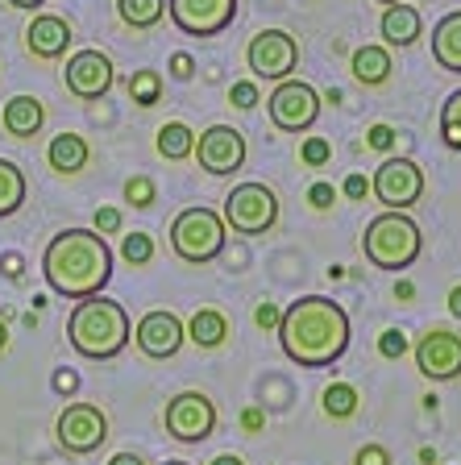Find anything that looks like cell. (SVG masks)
Here are the masks:
<instances>
[{
	"mask_svg": "<svg viewBox=\"0 0 461 465\" xmlns=\"http://www.w3.org/2000/svg\"><path fill=\"white\" fill-rule=\"evenodd\" d=\"M279 341H283V353H287L296 366L325 370V366L346 358L349 316L341 303L325 300V295H304V300L283 308Z\"/></svg>",
	"mask_w": 461,
	"mask_h": 465,
	"instance_id": "1",
	"label": "cell"
},
{
	"mask_svg": "<svg viewBox=\"0 0 461 465\" xmlns=\"http://www.w3.org/2000/svg\"><path fill=\"white\" fill-rule=\"evenodd\" d=\"M42 279L63 300H92L105 295L113 279V250L96 229H63L50 237L42 253Z\"/></svg>",
	"mask_w": 461,
	"mask_h": 465,
	"instance_id": "2",
	"label": "cell"
},
{
	"mask_svg": "<svg viewBox=\"0 0 461 465\" xmlns=\"http://www.w3.org/2000/svg\"><path fill=\"white\" fill-rule=\"evenodd\" d=\"M129 337H134V324H129V312L121 308L108 295H92V300H79L67 316V341L79 358L87 361H113L125 353Z\"/></svg>",
	"mask_w": 461,
	"mask_h": 465,
	"instance_id": "3",
	"label": "cell"
},
{
	"mask_svg": "<svg viewBox=\"0 0 461 465\" xmlns=\"http://www.w3.org/2000/svg\"><path fill=\"white\" fill-rule=\"evenodd\" d=\"M362 250H366V262L378 266V271H407L424 250L420 224L407 213H383L366 224Z\"/></svg>",
	"mask_w": 461,
	"mask_h": 465,
	"instance_id": "4",
	"label": "cell"
},
{
	"mask_svg": "<svg viewBox=\"0 0 461 465\" xmlns=\"http://www.w3.org/2000/svg\"><path fill=\"white\" fill-rule=\"evenodd\" d=\"M171 250L179 253L183 262L192 266H204V262L221 258L225 253V221L221 213H212L204 203L195 208H183L171 224Z\"/></svg>",
	"mask_w": 461,
	"mask_h": 465,
	"instance_id": "5",
	"label": "cell"
},
{
	"mask_svg": "<svg viewBox=\"0 0 461 465\" xmlns=\"http://www.w3.org/2000/svg\"><path fill=\"white\" fill-rule=\"evenodd\" d=\"M225 229L241 232V237H262L275 229L279 221V195L270 192L266 183H237L225 195V213H221Z\"/></svg>",
	"mask_w": 461,
	"mask_h": 465,
	"instance_id": "6",
	"label": "cell"
},
{
	"mask_svg": "<svg viewBox=\"0 0 461 465\" xmlns=\"http://www.w3.org/2000/svg\"><path fill=\"white\" fill-rule=\"evenodd\" d=\"M270 125L283 129V134H304V129L316 125L320 116V92L304 79H283L266 100Z\"/></svg>",
	"mask_w": 461,
	"mask_h": 465,
	"instance_id": "7",
	"label": "cell"
},
{
	"mask_svg": "<svg viewBox=\"0 0 461 465\" xmlns=\"http://www.w3.org/2000/svg\"><path fill=\"white\" fill-rule=\"evenodd\" d=\"M246 63H250L254 79L283 84L299 67V42L291 38L287 29H262V34L250 38V46H246Z\"/></svg>",
	"mask_w": 461,
	"mask_h": 465,
	"instance_id": "8",
	"label": "cell"
},
{
	"mask_svg": "<svg viewBox=\"0 0 461 465\" xmlns=\"http://www.w3.org/2000/svg\"><path fill=\"white\" fill-rule=\"evenodd\" d=\"M58 445L67 449L75 457L96 453L100 445L108 440V416L100 411L96 403H67L58 411V424H55Z\"/></svg>",
	"mask_w": 461,
	"mask_h": 465,
	"instance_id": "9",
	"label": "cell"
},
{
	"mask_svg": "<svg viewBox=\"0 0 461 465\" xmlns=\"http://www.w3.org/2000/svg\"><path fill=\"white\" fill-rule=\"evenodd\" d=\"M163 424L175 440L200 445V440L212 436V428H216V403H212L208 395H200V391H179V395L166 403Z\"/></svg>",
	"mask_w": 461,
	"mask_h": 465,
	"instance_id": "10",
	"label": "cell"
},
{
	"mask_svg": "<svg viewBox=\"0 0 461 465\" xmlns=\"http://www.w3.org/2000/svg\"><path fill=\"white\" fill-rule=\"evenodd\" d=\"M370 192L378 195V203H386V213H404L424 195V171L412 158H386L370 179Z\"/></svg>",
	"mask_w": 461,
	"mask_h": 465,
	"instance_id": "11",
	"label": "cell"
},
{
	"mask_svg": "<svg viewBox=\"0 0 461 465\" xmlns=\"http://www.w3.org/2000/svg\"><path fill=\"white\" fill-rule=\"evenodd\" d=\"M166 17L192 38H216L237 17V0H166Z\"/></svg>",
	"mask_w": 461,
	"mask_h": 465,
	"instance_id": "12",
	"label": "cell"
},
{
	"mask_svg": "<svg viewBox=\"0 0 461 465\" xmlns=\"http://www.w3.org/2000/svg\"><path fill=\"white\" fill-rule=\"evenodd\" d=\"M416 370L433 382H453L461 374V337L453 329H428L416 341Z\"/></svg>",
	"mask_w": 461,
	"mask_h": 465,
	"instance_id": "13",
	"label": "cell"
},
{
	"mask_svg": "<svg viewBox=\"0 0 461 465\" xmlns=\"http://www.w3.org/2000/svg\"><path fill=\"white\" fill-rule=\"evenodd\" d=\"M195 163L208 174H233L246 163V137L233 125H208L195 134Z\"/></svg>",
	"mask_w": 461,
	"mask_h": 465,
	"instance_id": "14",
	"label": "cell"
},
{
	"mask_svg": "<svg viewBox=\"0 0 461 465\" xmlns=\"http://www.w3.org/2000/svg\"><path fill=\"white\" fill-rule=\"evenodd\" d=\"M134 341L145 358L171 361L183 349V341H187V329H183V320L175 316V312H145V316L137 320Z\"/></svg>",
	"mask_w": 461,
	"mask_h": 465,
	"instance_id": "15",
	"label": "cell"
},
{
	"mask_svg": "<svg viewBox=\"0 0 461 465\" xmlns=\"http://www.w3.org/2000/svg\"><path fill=\"white\" fill-rule=\"evenodd\" d=\"M67 92L79 100H100L113 87V58L105 50H75L67 58Z\"/></svg>",
	"mask_w": 461,
	"mask_h": 465,
	"instance_id": "16",
	"label": "cell"
},
{
	"mask_svg": "<svg viewBox=\"0 0 461 465\" xmlns=\"http://www.w3.org/2000/svg\"><path fill=\"white\" fill-rule=\"evenodd\" d=\"M25 46L38 58H63L71 46V25L63 17H55V13H38L25 29Z\"/></svg>",
	"mask_w": 461,
	"mask_h": 465,
	"instance_id": "17",
	"label": "cell"
},
{
	"mask_svg": "<svg viewBox=\"0 0 461 465\" xmlns=\"http://www.w3.org/2000/svg\"><path fill=\"white\" fill-rule=\"evenodd\" d=\"M378 29H383L386 46H412L424 34V17L416 5H391V9L383 13V21H378Z\"/></svg>",
	"mask_w": 461,
	"mask_h": 465,
	"instance_id": "18",
	"label": "cell"
},
{
	"mask_svg": "<svg viewBox=\"0 0 461 465\" xmlns=\"http://www.w3.org/2000/svg\"><path fill=\"white\" fill-rule=\"evenodd\" d=\"M42 121H46V108H42L38 96H13L0 113V125L9 137H34L42 129Z\"/></svg>",
	"mask_w": 461,
	"mask_h": 465,
	"instance_id": "19",
	"label": "cell"
},
{
	"mask_svg": "<svg viewBox=\"0 0 461 465\" xmlns=\"http://www.w3.org/2000/svg\"><path fill=\"white\" fill-rule=\"evenodd\" d=\"M433 58L441 71H457L461 75V9L433 25Z\"/></svg>",
	"mask_w": 461,
	"mask_h": 465,
	"instance_id": "20",
	"label": "cell"
},
{
	"mask_svg": "<svg viewBox=\"0 0 461 465\" xmlns=\"http://www.w3.org/2000/svg\"><path fill=\"white\" fill-rule=\"evenodd\" d=\"M87 158H92V150H87V142L79 134H58L46 145V163L58 174H79L87 166Z\"/></svg>",
	"mask_w": 461,
	"mask_h": 465,
	"instance_id": "21",
	"label": "cell"
},
{
	"mask_svg": "<svg viewBox=\"0 0 461 465\" xmlns=\"http://www.w3.org/2000/svg\"><path fill=\"white\" fill-rule=\"evenodd\" d=\"M354 79L357 84H366V87H378V84H386L391 79V71H395V63H391V50L386 46H357L354 50Z\"/></svg>",
	"mask_w": 461,
	"mask_h": 465,
	"instance_id": "22",
	"label": "cell"
},
{
	"mask_svg": "<svg viewBox=\"0 0 461 465\" xmlns=\"http://www.w3.org/2000/svg\"><path fill=\"white\" fill-rule=\"evenodd\" d=\"M187 341H195L200 349H216L229 341V320H225V312L216 308H200L192 316V324H187Z\"/></svg>",
	"mask_w": 461,
	"mask_h": 465,
	"instance_id": "23",
	"label": "cell"
},
{
	"mask_svg": "<svg viewBox=\"0 0 461 465\" xmlns=\"http://www.w3.org/2000/svg\"><path fill=\"white\" fill-rule=\"evenodd\" d=\"M158 154H163L166 163H183V158H192L195 154L192 125H183V121H166V125L158 129Z\"/></svg>",
	"mask_w": 461,
	"mask_h": 465,
	"instance_id": "24",
	"label": "cell"
},
{
	"mask_svg": "<svg viewBox=\"0 0 461 465\" xmlns=\"http://www.w3.org/2000/svg\"><path fill=\"white\" fill-rule=\"evenodd\" d=\"M21 203H25V174L17 163L0 158V221L21 213Z\"/></svg>",
	"mask_w": 461,
	"mask_h": 465,
	"instance_id": "25",
	"label": "cell"
},
{
	"mask_svg": "<svg viewBox=\"0 0 461 465\" xmlns=\"http://www.w3.org/2000/svg\"><path fill=\"white\" fill-rule=\"evenodd\" d=\"M116 13L129 29H150L166 17V0H116Z\"/></svg>",
	"mask_w": 461,
	"mask_h": 465,
	"instance_id": "26",
	"label": "cell"
},
{
	"mask_svg": "<svg viewBox=\"0 0 461 465\" xmlns=\"http://www.w3.org/2000/svg\"><path fill=\"white\" fill-rule=\"evenodd\" d=\"M129 96H134L137 108L158 104V96H163V75H158V71H134V79H129Z\"/></svg>",
	"mask_w": 461,
	"mask_h": 465,
	"instance_id": "27",
	"label": "cell"
},
{
	"mask_svg": "<svg viewBox=\"0 0 461 465\" xmlns=\"http://www.w3.org/2000/svg\"><path fill=\"white\" fill-rule=\"evenodd\" d=\"M441 142L461 154V87L445 100V108H441Z\"/></svg>",
	"mask_w": 461,
	"mask_h": 465,
	"instance_id": "28",
	"label": "cell"
},
{
	"mask_svg": "<svg viewBox=\"0 0 461 465\" xmlns=\"http://www.w3.org/2000/svg\"><path fill=\"white\" fill-rule=\"evenodd\" d=\"M325 411L333 420H349L357 411V391L349 387V382H333V387L325 391Z\"/></svg>",
	"mask_w": 461,
	"mask_h": 465,
	"instance_id": "29",
	"label": "cell"
},
{
	"mask_svg": "<svg viewBox=\"0 0 461 465\" xmlns=\"http://www.w3.org/2000/svg\"><path fill=\"white\" fill-rule=\"evenodd\" d=\"M121 258H125L129 266H145V262L154 258V237L150 232H129L125 242H121Z\"/></svg>",
	"mask_w": 461,
	"mask_h": 465,
	"instance_id": "30",
	"label": "cell"
},
{
	"mask_svg": "<svg viewBox=\"0 0 461 465\" xmlns=\"http://www.w3.org/2000/svg\"><path fill=\"white\" fill-rule=\"evenodd\" d=\"M229 104H233V108H241V113H250V108H258V104H262L258 84H254V79H237V84L229 87Z\"/></svg>",
	"mask_w": 461,
	"mask_h": 465,
	"instance_id": "31",
	"label": "cell"
},
{
	"mask_svg": "<svg viewBox=\"0 0 461 465\" xmlns=\"http://www.w3.org/2000/svg\"><path fill=\"white\" fill-rule=\"evenodd\" d=\"M125 200L134 203V208H150L154 203V183L145 179V174H134V179L125 183Z\"/></svg>",
	"mask_w": 461,
	"mask_h": 465,
	"instance_id": "32",
	"label": "cell"
},
{
	"mask_svg": "<svg viewBox=\"0 0 461 465\" xmlns=\"http://www.w3.org/2000/svg\"><path fill=\"white\" fill-rule=\"evenodd\" d=\"M299 158H304L307 166H325L328 158H333V145H328L325 137H307L304 150H299Z\"/></svg>",
	"mask_w": 461,
	"mask_h": 465,
	"instance_id": "33",
	"label": "cell"
},
{
	"mask_svg": "<svg viewBox=\"0 0 461 465\" xmlns=\"http://www.w3.org/2000/svg\"><path fill=\"white\" fill-rule=\"evenodd\" d=\"M378 353H383L386 361H395V358H404L407 353V337L399 329H386L383 337H378Z\"/></svg>",
	"mask_w": 461,
	"mask_h": 465,
	"instance_id": "34",
	"label": "cell"
},
{
	"mask_svg": "<svg viewBox=\"0 0 461 465\" xmlns=\"http://www.w3.org/2000/svg\"><path fill=\"white\" fill-rule=\"evenodd\" d=\"M96 232H100V237L121 232V213H116V208H96Z\"/></svg>",
	"mask_w": 461,
	"mask_h": 465,
	"instance_id": "35",
	"label": "cell"
},
{
	"mask_svg": "<svg viewBox=\"0 0 461 465\" xmlns=\"http://www.w3.org/2000/svg\"><path fill=\"white\" fill-rule=\"evenodd\" d=\"M333 200H336L333 183H312L307 187V203H312V208H333Z\"/></svg>",
	"mask_w": 461,
	"mask_h": 465,
	"instance_id": "36",
	"label": "cell"
},
{
	"mask_svg": "<svg viewBox=\"0 0 461 465\" xmlns=\"http://www.w3.org/2000/svg\"><path fill=\"white\" fill-rule=\"evenodd\" d=\"M366 145H370V150H391V145H395V129L391 125H370Z\"/></svg>",
	"mask_w": 461,
	"mask_h": 465,
	"instance_id": "37",
	"label": "cell"
},
{
	"mask_svg": "<svg viewBox=\"0 0 461 465\" xmlns=\"http://www.w3.org/2000/svg\"><path fill=\"white\" fill-rule=\"evenodd\" d=\"M354 465H391V453L383 445H366V449H357Z\"/></svg>",
	"mask_w": 461,
	"mask_h": 465,
	"instance_id": "38",
	"label": "cell"
},
{
	"mask_svg": "<svg viewBox=\"0 0 461 465\" xmlns=\"http://www.w3.org/2000/svg\"><path fill=\"white\" fill-rule=\"evenodd\" d=\"M171 75H175V79H192V75H195V58L187 54V50L171 54Z\"/></svg>",
	"mask_w": 461,
	"mask_h": 465,
	"instance_id": "39",
	"label": "cell"
},
{
	"mask_svg": "<svg viewBox=\"0 0 461 465\" xmlns=\"http://www.w3.org/2000/svg\"><path fill=\"white\" fill-rule=\"evenodd\" d=\"M254 320H258V329H279L283 312L275 308V303H258V312H254Z\"/></svg>",
	"mask_w": 461,
	"mask_h": 465,
	"instance_id": "40",
	"label": "cell"
},
{
	"mask_svg": "<svg viewBox=\"0 0 461 465\" xmlns=\"http://www.w3.org/2000/svg\"><path fill=\"white\" fill-rule=\"evenodd\" d=\"M341 192H346L349 200H366V192H370V179H366V174H349Z\"/></svg>",
	"mask_w": 461,
	"mask_h": 465,
	"instance_id": "41",
	"label": "cell"
},
{
	"mask_svg": "<svg viewBox=\"0 0 461 465\" xmlns=\"http://www.w3.org/2000/svg\"><path fill=\"white\" fill-rule=\"evenodd\" d=\"M262 424H266V416H262L258 407H246V411H241V428H246V432H262Z\"/></svg>",
	"mask_w": 461,
	"mask_h": 465,
	"instance_id": "42",
	"label": "cell"
},
{
	"mask_svg": "<svg viewBox=\"0 0 461 465\" xmlns=\"http://www.w3.org/2000/svg\"><path fill=\"white\" fill-rule=\"evenodd\" d=\"M79 387V378L71 374V370H58L55 374V391H63V395H67V391H75Z\"/></svg>",
	"mask_w": 461,
	"mask_h": 465,
	"instance_id": "43",
	"label": "cell"
},
{
	"mask_svg": "<svg viewBox=\"0 0 461 465\" xmlns=\"http://www.w3.org/2000/svg\"><path fill=\"white\" fill-rule=\"evenodd\" d=\"M108 465H145L137 453H116V457H108Z\"/></svg>",
	"mask_w": 461,
	"mask_h": 465,
	"instance_id": "44",
	"label": "cell"
},
{
	"mask_svg": "<svg viewBox=\"0 0 461 465\" xmlns=\"http://www.w3.org/2000/svg\"><path fill=\"white\" fill-rule=\"evenodd\" d=\"M5 274H9V279H21V258H17V253H9V258H5Z\"/></svg>",
	"mask_w": 461,
	"mask_h": 465,
	"instance_id": "45",
	"label": "cell"
},
{
	"mask_svg": "<svg viewBox=\"0 0 461 465\" xmlns=\"http://www.w3.org/2000/svg\"><path fill=\"white\" fill-rule=\"evenodd\" d=\"M449 312H453V316L461 320V282H457V287L449 291Z\"/></svg>",
	"mask_w": 461,
	"mask_h": 465,
	"instance_id": "46",
	"label": "cell"
},
{
	"mask_svg": "<svg viewBox=\"0 0 461 465\" xmlns=\"http://www.w3.org/2000/svg\"><path fill=\"white\" fill-rule=\"evenodd\" d=\"M208 465H246V461H241V457H233V453H221V457H212Z\"/></svg>",
	"mask_w": 461,
	"mask_h": 465,
	"instance_id": "47",
	"label": "cell"
},
{
	"mask_svg": "<svg viewBox=\"0 0 461 465\" xmlns=\"http://www.w3.org/2000/svg\"><path fill=\"white\" fill-rule=\"evenodd\" d=\"M395 295H399V300H412L416 287H412V282H399V287H395Z\"/></svg>",
	"mask_w": 461,
	"mask_h": 465,
	"instance_id": "48",
	"label": "cell"
},
{
	"mask_svg": "<svg viewBox=\"0 0 461 465\" xmlns=\"http://www.w3.org/2000/svg\"><path fill=\"white\" fill-rule=\"evenodd\" d=\"M13 9H38V5H46V0H9Z\"/></svg>",
	"mask_w": 461,
	"mask_h": 465,
	"instance_id": "49",
	"label": "cell"
},
{
	"mask_svg": "<svg viewBox=\"0 0 461 465\" xmlns=\"http://www.w3.org/2000/svg\"><path fill=\"white\" fill-rule=\"evenodd\" d=\"M9 349V329H5V320H0V353Z\"/></svg>",
	"mask_w": 461,
	"mask_h": 465,
	"instance_id": "50",
	"label": "cell"
},
{
	"mask_svg": "<svg viewBox=\"0 0 461 465\" xmlns=\"http://www.w3.org/2000/svg\"><path fill=\"white\" fill-rule=\"evenodd\" d=\"M378 5H386V9H391V5H404V0H378Z\"/></svg>",
	"mask_w": 461,
	"mask_h": 465,
	"instance_id": "51",
	"label": "cell"
},
{
	"mask_svg": "<svg viewBox=\"0 0 461 465\" xmlns=\"http://www.w3.org/2000/svg\"><path fill=\"white\" fill-rule=\"evenodd\" d=\"M163 465H187V461H163Z\"/></svg>",
	"mask_w": 461,
	"mask_h": 465,
	"instance_id": "52",
	"label": "cell"
},
{
	"mask_svg": "<svg viewBox=\"0 0 461 465\" xmlns=\"http://www.w3.org/2000/svg\"><path fill=\"white\" fill-rule=\"evenodd\" d=\"M424 5H428V0H424Z\"/></svg>",
	"mask_w": 461,
	"mask_h": 465,
	"instance_id": "53",
	"label": "cell"
}]
</instances>
